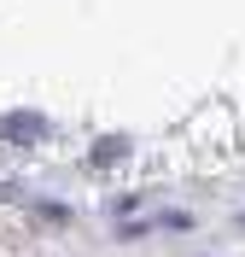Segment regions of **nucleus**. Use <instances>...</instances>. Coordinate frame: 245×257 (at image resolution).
<instances>
[{
	"label": "nucleus",
	"mask_w": 245,
	"mask_h": 257,
	"mask_svg": "<svg viewBox=\"0 0 245 257\" xmlns=\"http://www.w3.org/2000/svg\"><path fill=\"white\" fill-rule=\"evenodd\" d=\"M53 135V123L41 111H6L0 117V141L6 146H35V141H47Z\"/></svg>",
	"instance_id": "f257e3e1"
},
{
	"label": "nucleus",
	"mask_w": 245,
	"mask_h": 257,
	"mask_svg": "<svg viewBox=\"0 0 245 257\" xmlns=\"http://www.w3.org/2000/svg\"><path fill=\"white\" fill-rule=\"evenodd\" d=\"M129 152H134V141H129V135H99V141L88 146V164H94V170H105V164L129 158Z\"/></svg>",
	"instance_id": "f03ea898"
},
{
	"label": "nucleus",
	"mask_w": 245,
	"mask_h": 257,
	"mask_svg": "<svg viewBox=\"0 0 245 257\" xmlns=\"http://www.w3.org/2000/svg\"><path fill=\"white\" fill-rule=\"evenodd\" d=\"M158 228H175V234H187V228H193V216H187V210H163Z\"/></svg>",
	"instance_id": "39448f33"
},
{
	"label": "nucleus",
	"mask_w": 245,
	"mask_h": 257,
	"mask_svg": "<svg viewBox=\"0 0 245 257\" xmlns=\"http://www.w3.org/2000/svg\"><path fill=\"white\" fill-rule=\"evenodd\" d=\"M140 205H146V193H117V199H111L105 210H111L117 222H123V216H129V210H140Z\"/></svg>",
	"instance_id": "20e7f679"
},
{
	"label": "nucleus",
	"mask_w": 245,
	"mask_h": 257,
	"mask_svg": "<svg viewBox=\"0 0 245 257\" xmlns=\"http://www.w3.org/2000/svg\"><path fill=\"white\" fill-rule=\"evenodd\" d=\"M239 228H245V216H239Z\"/></svg>",
	"instance_id": "423d86ee"
},
{
	"label": "nucleus",
	"mask_w": 245,
	"mask_h": 257,
	"mask_svg": "<svg viewBox=\"0 0 245 257\" xmlns=\"http://www.w3.org/2000/svg\"><path fill=\"white\" fill-rule=\"evenodd\" d=\"M30 210L41 216V222H53V228H65V222H70V205H59V199H30Z\"/></svg>",
	"instance_id": "7ed1b4c3"
}]
</instances>
